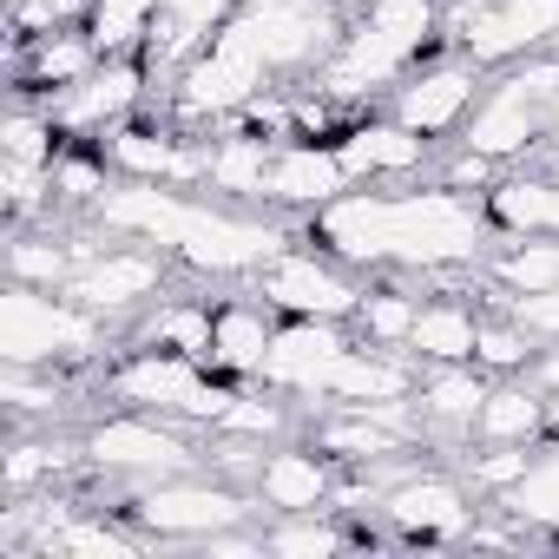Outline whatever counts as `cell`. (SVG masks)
I'll use <instances>...</instances> for the list:
<instances>
[{
  "label": "cell",
  "mask_w": 559,
  "mask_h": 559,
  "mask_svg": "<svg viewBox=\"0 0 559 559\" xmlns=\"http://www.w3.org/2000/svg\"><path fill=\"white\" fill-rule=\"evenodd\" d=\"M343 27V0H243L217 27V40L171 80V119L211 132L230 126L243 106L284 93V80H317Z\"/></svg>",
  "instance_id": "1"
},
{
  "label": "cell",
  "mask_w": 559,
  "mask_h": 559,
  "mask_svg": "<svg viewBox=\"0 0 559 559\" xmlns=\"http://www.w3.org/2000/svg\"><path fill=\"white\" fill-rule=\"evenodd\" d=\"M310 237L343 257L349 270H415V276H454L480 270L500 243L487 198L441 185L415 191H343L323 211H310Z\"/></svg>",
  "instance_id": "2"
},
{
  "label": "cell",
  "mask_w": 559,
  "mask_h": 559,
  "mask_svg": "<svg viewBox=\"0 0 559 559\" xmlns=\"http://www.w3.org/2000/svg\"><path fill=\"white\" fill-rule=\"evenodd\" d=\"M93 224L132 243H152L165 257H178L198 276H257L276 250L290 243L284 224L191 198L185 185H152V178H112L106 198L93 204Z\"/></svg>",
  "instance_id": "3"
},
{
  "label": "cell",
  "mask_w": 559,
  "mask_h": 559,
  "mask_svg": "<svg viewBox=\"0 0 559 559\" xmlns=\"http://www.w3.org/2000/svg\"><path fill=\"white\" fill-rule=\"evenodd\" d=\"M441 40H448V0H362L330 60L317 67V93L330 106L395 93Z\"/></svg>",
  "instance_id": "4"
},
{
  "label": "cell",
  "mask_w": 559,
  "mask_h": 559,
  "mask_svg": "<svg viewBox=\"0 0 559 559\" xmlns=\"http://www.w3.org/2000/svg\"><path fill=\"white\" fill-rule=\"evenodd\" d=\"M559 99V47L552 53H533V60H513L493 86H480L467 126L454 132V145L493 158V165H520L526 152L546 145V112Z\"/></svg>",
  "instance_id": "5"
},
{
  "label": "cell",
  "mask_w": 559,
  "mask_h": 559,
  "mask_svg": "<svg viewBox=\"0 0 559 559\" xmlns=\"http://www.w3.org/2000/svg\"><path fill=\"white\" fill-rule=\"evenodd\" d=\"M99 349H106V323L80 310L67 290L8 284V297H0V362L53 369V362H93Z\"/></svg>",
  "instance_id": "6"
},
{
  "label": "cell",
  "mask_w": 559,
  "mask_h": 559,
  "mask_svg": "<svg viewBox=\"0 0 559 559\" xmlns=\"http://www.w3.org/2000/svg\"><path fill=\"white\" fill-rule=\"evenodd\" d=\"M250 500H257V493L230 487L224 474L204 480V474L191 467V474H165V480L132 487L126 520H132L145 539H185V546H198V539H211V533H224V526H250V513H257Z\"/></svg>",
  "instance_id": "7"
},
{
  "label": "cell",
  "mask_w": 559,
  "mask_h": 559,
  "mask_svg": "<svg viewBox=\"0 0 559 559\" xmlns=\"http://www.w3.org/2000/svg\"><path fill=\"white\" fill-rule=\"evenodd\" d=\"M448 47L474 67H513L559 47V0H448Z\"/></svg>",
  "instance_id": "8"
},
{
  "label": "cell",
  "mask_w": 559,
  "mask_h": 559,
  "mask_svg": "<svg viewBox=\"0 0 559 559\" xmlns=\"http://www.w3.org/2000/svg\"><path fill=\"white\" fill-rule=\"evenodd\" d=\"M106 389H112L126 408H152V415L198 421V428H211V421L224 415V402L237 395V389H217V382L204 376V362H198V356H178V349H132V356L106 376Z\"/></svg>",
  "instance_id": "9"
},
{
  "label": "cell",
  "mask_w": 559,
  "mask_h": 559,
  "mask_svg": "<svg viewBox=\"0 0 559 559\" xmlns=\"http://www.w3.org/2000/svg\"><path fill=\"white\" fill-rule=\"evenodd\" d=\"M86 448V467L99 474H126V480H165V474H191L204 467V454L191 448V435L171 428V415H152V408H119L106 421H93L80 435Z\"/></svg>",
  "instance_id": "10"
},
{
  "label": "cell",
  "mask_w": 559,
  "mask_h": 559,
  "mask_svg": "<svg viewBox=\"0 0 559 559\" xmlns=\"http://www.w3.org/2000/svg\"><path fill=\"white\" fill-rule=\"evenodd\" d=\"M369 284H356V270L343 257H330L323 243L304 250V243H284L263 270H257V297L270 310H290V317H330V323H349L356 304H362Z\"/></svg>",
  "instance_id": "11"
},
{
  "label": "cell",
  "mask_w": 559,
  "mask_h": 559,
  "mask_svg": "<svg viewBox=\"0 0 559 559\" xmlns=\"http://www.w3.org/2000/svg\"><path fill=\"white\" fill-rule=\"evenodd\" d=\"M158 290H165V250H145V243H99L67 276V297L80 310H93L99 323H119V317L158 304Z\"/></svg>",
  "instance_id": "12"
},
{
  "label": "cell",
  "mask_w": 559,
  "mask_h": 559,
  "mask_svg": "<svg viewBox=\"0 0 559 559\" xmlns=\"http://www.w3.org/2000/svg\"><path fill=\"white\" fill-rule=\"evenodd\" d=\"M474 99H480V67H474L467 53H441V60H421V67L389 93V112H395L402 126H415L421 139H448V132L467 126Z\"/></svg>",
  "instance_id": "13"
},
{
  "label": "cell",
  "mask_w": 559,
  "mask_h": 559,
  "mask_svg": "<svg viewBox=\"0 0 559 559\" xmlns=\"http://www.w3.org/2000/svg\"><path fill=\"white\" fill-rule=\"evenodd\" d=\"M145 86H152V67H145L139 53H126V60H99L80 86L53 93V99H47V112L60 119V132H67V139H106L112 126H126V119L139 112Z\"/></svg>",
  "instance_id": "14"
},
{
  "label": "cell",
  "mask_w": 559,
  "mask_h": 559,
  "mask_svg": "<svg viewBox=\"0 0 559 559\" xmlns=\"http://www.w3.org/2000/svg\"><path fill=\"white\" fill-rule=\"evenodd\" d=\"M99 152H106V165L119 171V178H152V185H204V139L191 132V126H139V119H126V126H112L106 139H99Z\"/></svg>",
  "instance_id": "15"
},
{
  "label": "cell",
  "mask_w": 559,
  "mask_h": 559,
  "mask_svg": "<svg viewBox=\"0 0 559 559\" xmlns=\"http://www.w3.org/2000/svg\"><path fill=\"white\" fill-rule=\"evenodd\" d=\"M402 539H467L474 533V507H467V487L441 467H408L382 507H376Z\"/></svg>",
  "instance_id": "16"
},
{
  "label": "cell",
  "mask_w": 559,
  "mask_h": 559,
  "mask_svg": "<svg viewBox=\"0 0 559 559\" xmlns=\"http://www.w3.org/2000/svg\"><path fill=\"white\" fill-rule=\"evenodd\" d=\"M356 178L336 152V139H276L270 152V185H263V204L276 211H323L330 198H343Z\"/></svg>",
  "instance_id": "17"
},
{
  "label": "cell",
  "mask_w": 559,
  "mask_h": 559,
  "mask_svg": "<svg viewBox=\"0 0 559 559\" xmlns=\"http://www.w3.org/2000/svg\"><path fill=\"white\" fill-rule=\"evenodd\" d=\"M243 8V0H158V21H152V40H145V67H152V80H178L211 40H217V27L230 21Z\"/></svg>",
  "instance_id": "18"
},
{
  "label": "cell",
  "mask_w": 559,
  "mask_h": 559,
  "mask_svg": "<svg viewBox=\"0 0 559 559\" xmlns=\"http://www.w3.org/2000/svg\"><path fill=\"white\" fill-rule=\"evenodd\" d=\"M250 493L276 513H330L336 500V467L323 448H263V467L250 480Z\"/></svg>",
  "instance_id": "19"
},
{
  "label": "cell",
  "mask_w": 559,
  "mask_h": 559,
  "mask_svg": "<svg viewBox=\"0 0 559 559\" xmlns=\"http://www.w3.org/2000/svg\"><path fill=\"white\" fill-rule=\"evenodd\" d=\"M428 145H435V139H421V132L402 126L395 112L356 119V126L336 132V152H343V165H349L356 185H362V178H415V171L428 165Z\"/></svg>",
  "instance_id": "20"
},
{
  "label": "cell",
  "mask_w": 559,
  "mask_h": 559,
  "mask_svg": "<svg viewBox=\"0 0 559 559\" xmlns=\"http://www.w3.org/2000/svg\"><path fill=\"white\" fill-rule=\"evenodd\" d=\"M480 198L500 237H559V171H500Z\"/></svg>",
  "instance_id": "21"
},
{
  "label": "cell",
  "mask_w": 559,
  "mask_h": 559,
  "mask_svg": "<svg viewBox=\"0 0 559 559\" xmlns=\"http://www.w3.org/2000/svg\"><path fill=\"white\" fill-rule=\"evenodd\" d=\"M270 152H276V139H257V132L224 126L217 139H204V185H211V191H224V198L263 204V185H270Z\"/></svg>",
  "instance_id": "22"
},
{
  "label": "cell",
  "mask_w": 559,
  "mask_h": 559,
  "mask_svg": "<svg viewBox=\"0 0 559 559\" xmlns=\"http://www.w3.org/2000/svg\"><path fill=\"white\" fill-rule=\"evenodd\" d=\"M99 67V47H93V34L86 27H60V34H40V40H27L21 47V93H67V86H80L86 73Z\"/></svg>",
  "instance_id": "23"
},
{
  "label": "cell",
  "mask_w": 559,
  "mask_h": 559,
  "mask_svg": "<svg viewBox=\"0 0 559 559\" xmlns=\"http://www.w3.org/2000/svg\"><path fill=\"white\" fill-rule=\"evenodd\" d=\"M276 343V323H270V304H217V330H211V369L224 376H263V356Z\"/></svg>",
  "instance_id": "24"
},
{
  "label": "cell",
  "mask_w": 559,
  "mask_h": 559,
  "mask_svg": "<svg viewBox=\"0 0 559 559\" xmlns=\"http://www.w3.org/2000/svg\"><path fill=\"white\" fill-rule=\"evenodd\" d=\"M487 389H493V382L480 376V362H435V376L415 389V408H421V421L441 428V435H474V415H480Z\"/></svg>",
  "instance_id": "25"
},
{
  "label": "cell",
  "mask_w": 559,
  "mask_h": 559,
  "mask_svg": "<svg viewBox=\"0 0 559 559\" xmlns=\"http://www.w3.org/2000/svg\"><path fill=\"white\" fill-rule=\"evenodd\" d=\"M474 441H507V448H539L546 441V395L533 382H493L480 415H474Z\"/></svg>",
  "instance_id": "26"
},
{
  "label": "cell",
  "mask_w": 559,
  "mask_h": 559,
  "mask_svg": "<svg viewBox=\"0 0 559 559\" xmlns=\"http://www.w3.org/2000/svg\"><path fill=\"white\" fill-rule=\"evenodd\" d=\"M93 237H14L8 243V284H34V290H67V276L93 257Z\"/></svg>",
  "instance_id": "27"
},
{
  "label": "cell",
  "mask_w": 559,
  "mask_h": 559,
  "mask_svg": "<svg viewBox=\"0 0 559 559\" xmlns=\"http://www.w3.org/2000/svg\"><path fill=\"white\" fill-rule=\"evenodd\" d=\"M474 343H480V317H474L461 297L421 304L415 336H408V349H415L421 362H474Z\"/></svg>",
  "instance_id": "28"
},
{
  "label": "cell",
  "mask_w": 559,
  "mask_h": 559,
  "mask_svg": "<svg viewBox=\"0 0 559 559\" xmlns=\"http://www.w3.org/2000/svg\"><path fill=\"white\" fill-rule=\"evenodd\" d=\"M507 520H520V526H539V533H559V435L546 441V448H533V461H526V474L493 500Z\"/></svg>",
  "instance_id": "29"
},
{
  "label": "cell",
  "mask_w": 559,
  "mask_h": 559,
  "mask_svg": "<svg viewBox=\"0 0 559 559\" xmlns=\"http://www.w3.org/2000/svg\"><path fill=\"white\" fill-rule=\"evenodd\" d=\"M500 297H533V290H559V237H500V250L487 257Z\"/></svg>",
  "instance_id": "30"
},
{
  "label": "cell",
  "mask_w": 559,
  "mask_h": 559,
  "mask_svg": "<svg viewBox=\"0 0 559 559\" xmlns=\"http://www.w3.org/2000/svg\"><path fill=\"white\" fill-rule=\"evenodd\" d=\"M211 330H217V310H211V304L165 297V304L139 323V349H178V356L211 362Z\"/></svg>",
  "instance_id": "31"
},
{
  "label": "cell",
  "mask_w": 559,
  "mask_h": 559,
  "mask_svg": "<svg viewBox=\"0 0 559 559\" xmlns=\"http://www.w3.org/2000/svg\"><path fill=\"white\" fill-rule=\"evenodd\" d=\"M152 21H158V0H93L80 27L93 34L99 60H126V53H145Z\"/></svg>",
  "instance_id": "32"
},
{
  "label": "cell",
  "mask_w": 559,
  "mask_h": 559,
  "mask_svg": "<svg viewBox=\"0 0 559 559\" xmlns=\"http://www.w3.org/2000/svg\"><path fill=\"white\" fill-rule=\"evenodd\" d=\"M86 461V448H67V441H14L8 448V467H0V474H8V500H27V493H40V487H53L67 467H80Z\"/></svg>",
  "instance_id": "33"
},
{
  "label": "cell",
  "mask_w": 559,
  "mask_h": 559,
  "mask_svg": "<svg viewBox=\"0 0 559 559\" xmlns=\"http://www.w3.org/2000/svg\"><path fill=\"white\" fill-rule=\"evenodd\" d=\"M415 317H421V297H408V290H362V304H356L349 323H356V336L376 343V349H408Z\"/></svg>",
  "instance_id": "34"
},
{
  "label": "cell",
  "mask_w": 559,
  "mask_h": 559,
  "mask_svg": "<svg viewBox=\"0 0 559 559\" xmlns=\"http://www.w3.org/2000/svg\"><path fill=\"white\" fill-rule=\"evenodd\" d=\"M0 152H8V165H60V119L40 106H14L8 126H0Z\"/></svg>",
  "instance_id": "35"
},
{
  "label": "cell",
  "mask_w": 559,
  "mask_h": 559,
  "mask_svg": "<svg viewBox=\"0 0 559 559\" xmlns=\"http://www.w3.org/2000/svg\"><path fill=\"white\" fill-rule=\"evenodd\" d=\"M263 546L284 559H323V552H343L349 533L330 513H276V526H263Z\"/></svg>",
  "instance_id": "36"
},
{
  "label": "cell",
  "mask_w": 559,
  "mask_h": 559,
  "mask_svg": "<svg viewBox=\"0 0 559 559\" xmlns=\"http://www.w3.org/2000/svg\"><path fill=\"white\" fill-rule=\"evenodd\" d=\"M539 356V343L513 323V317H480V343H474V362L487 376H526V362Z\"/></svg>",
  "instance_id": "37"
},
{
  "label": "cell",
  "mask_w": 559,
  "mask_h": 559,
  "mask_svg": "<svg viewBox=\"0 0 559 559\" xmlns=\"http://www.w3.org/2000/svg\"><path fill=\"white\" fill-rule=\"evenodd\" d=\"M284 428H290V415L276 402H263V395H230L224 415L211 421V435H230V441H276Z\"/></svg>",
  "instance_id": "38"
},
{
  "label": "cell",
  "mask_w": 559,
  "mask_h": 559,
  "mask_svg": "<svg viewBox=\"0 0 559 559\" xmlns=\"http://www.w3.org/2000/svg\"><path fill=\"white\" fill-rule=\"evenodd\" d=\"M93 0H8V27H14V47L40 40V34H60L73 21H86Z\"/></svg>",
  "instance_id": "39"
},
{
  "label": "cell",
  "mask_w": 559,
  "mask_h": 559,
  "mask_svg": "<svg viewBox=\"0 0 559 559\" xmlns=\"http://www.w3.org/2000/svg\"><path fill=\"white\" fill-rule=\"evenodd\" d=\"M0 402H8L14 415H53V408L67 402V389H60L53 369H21V362H8V376H0Z\"/></svg>",
  "instance_id": "40"
},
{
  "label": "cell",
  "mask_w": 559,
  "mask_h": 559,
  "mask_svg": "<svg viewBox=\"0 0 559 559\" xmlns=\"http://www.w3.org/2000/svg\"><path fill=\"white\" fill-rule=\"evenodd\" d=\"M526 461H533V448H507V441H480V454H467V480L487 493V500H500L520 474H526Z\"/></svg>",
  "instance_id": "41"
},
{
  "label": "cell",
  "mask_w": 559,
  "mask_h": 559,
  "mask_svg": "<svg viewBox=\"0 0 559 559\" xmlns=\"http://www.w3.org/2000/svg\"><path fill=\"white\" fill-rule=\"evenodd\" d=\"M507 317L533 336V343H559V290H533V297H500Z\"/></svg>",
  "instance_id": "42"
},
{
  "label": "cell",
  "mask_w": 559,
  "mask_h": 559,
  "mask_svg": "<svg viewBox=\"0 0 559 559\" xmlns=\"http://www.w3.org/2000/svg\"><path fill=\"white\" fill-rule=\"evenodd\" d=\"M526 382H533V389H539L546 402L559 395V343H539V356L526 362Z\"/></svg>",
  "instance_id": "43"
},
{
  "label": "cell",
  "mask_w": 559,
  "mask_h": 559,
  "mask_svg": "<svg viewBox=\"0 0 559 559\" xmlns=\"http://www.w3.org/2000/svg\"><path fill=\"white\" fill-rule=\"evenodd\" d=\"M552 165H559V99H552V112H546V145H539Z\"/></svg>",
  "instance_id": "44"
},
{
  "label": "cell",
  "mask_w": 559,
  "mask_h": 559,
  "mask_svg": "<svg viewBox=\"0 0 559 559\" xmlns=\"http://www.w3.org/2000/svg\"><path fill=\"white\" fill-rule=\"evenodd\" d=\"M546 435H559V395L546 402Z\"/></svg>",
  "instance_id": "45"
}]
</instances>
